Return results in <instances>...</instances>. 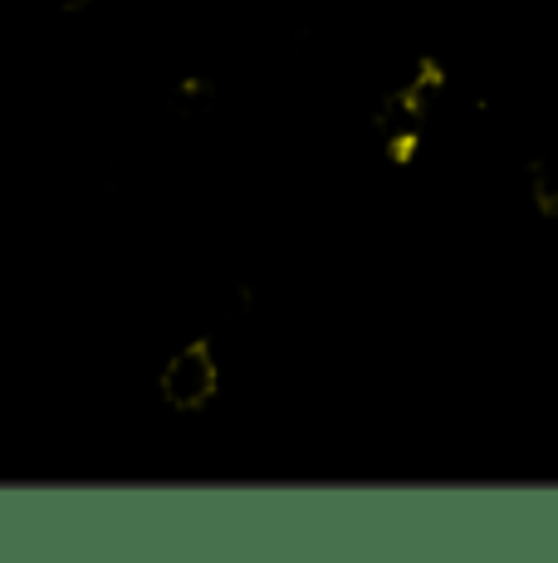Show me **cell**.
<instances>
[{
	"label": "cell",
	"instance_id": "6da1fadb",
	"mask_svg": "<svg viewBox=\"0 0 558 563\" xmlns=\"http://www.w3.org/2000/svg\"><path fill=\"white\" fill-rule=\"evenodd\" d=\"M157 393H163L167 407L177 411H197L207 407L211 397L221 393V367H216V353L207 349V343H187V349H177L163 367V377H157Z\"/></svg>",
	"mask_w": 558,
	"mask_h": 563
}]
</instances>
